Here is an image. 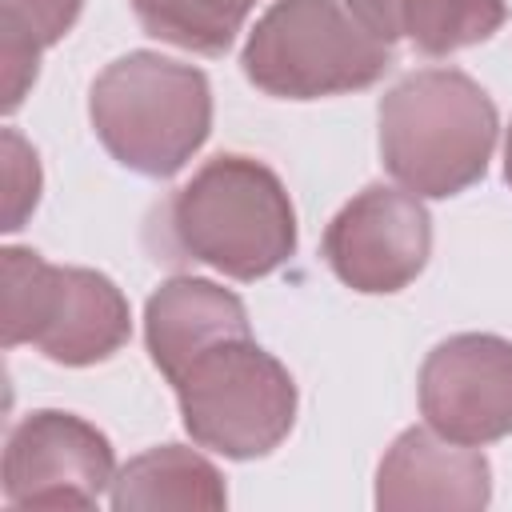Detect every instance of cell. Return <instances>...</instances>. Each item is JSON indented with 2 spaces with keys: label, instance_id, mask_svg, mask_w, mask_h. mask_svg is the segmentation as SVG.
Returning a JSON list of instances; mask_svg holds the SVG:
<instances>
[{
  "label": "cell",
  "instance_id": "7c38bea8",
  "mask_svg": "<svg viewBox=\"0 0 512 512\" xmlns=\"http://www.w3.org/2000/svg\"><path fill=\"white\" fill-rule=\"evenodd\" d=\"M80 0H4V56H8V92L16 84V68L28 64L36 72V52L52 44L76 16Z\"/></svg>",
  "mask_w": 512,
  "mask_h": 512
},
{
  "label": "cell",
  "instance_id": "3957f363",
  "mask_svg": "<svg viewBox=\"0 0 512 512\" xmlns=\"http://www.w3.org/2000/svg\"><path fill=\"white\" fill-rule=\"evenodd\" d=\"M388 60V44L348 0H280L252 32L244 72L280 96H324L372 84Z\"/></svg>",
  "mask_w": 512,
  "mask_h": 512
},
{
  "label": "cell",
  "instance_id": "4fadbf2b",
  "mask_svg": "<svg viewBox=\"0 0 512 512\" xmlns=\"http://www.w3.org/2000/svg\"><path fill=\"white\" fill-rule=\"evenodd\" d=\"M508 180H512V140H508Z\"/></svg>",
  "mask_w": 512,
  "mask_h": 512
},
{
  "label": "cell",
  "instance_id": "6da1fadb",
  "mask_svg": "<svg viewBox=\"0 0 512 512\" xmlns=\"http://www.w3.org/2000/svg\"><path fill=\"white\" fill-rule=\"evenodd\" d=\"M164 260H204L240 280L264 276L292 252V208L276 176L244 156L212 160L164 212Z\"/></svg>",
  "mask_w": 512,
  "mask_h": 512
},
{
  "label": "cell",
  "instance_id": "30bf717a",
  "mask_svg": "<svg viewBox=\"0 0 512 512\" xmlns=\"http://www.w3.org/2000/svg\"><path fill=\"white\" fill-rule=\"evenodd\" d=\"M348 8L384 40L408 36L424 52H448L484 40L500 20V0H348Z\"/></svg>",
  "mask_w": 512,
  "mask_h": 512
},
{
  "label": "cell",
  "instance_id": "8992f818",
  "mask_svg": "<svg viewBox=\"0 0 512 512\" xmlns=\"http://www.w3.org/2000/svg\"><path fill=\"white\" fill-rule=\"evenodd\" d=\"M24 276L4 260L8 272V344L36 340L52 360L84 364L108 356L128 332V308L104 276L56 272L36 260V252H16Z\"/></svg>",
  "mask_w": 512,
  "mask_h": 512
},
{
  "label": "cell",
  "instance_id": "9c48e42d",
  "mask_svg": "<svg viewBox=\"0 0 512 512\" xmlns=\"http://www.w3.org/2000/svg\"><path fill=\"white\" fill-rule=\"evenodd\" d=\"M232 332H248L244 308L236 296L220 292L216 284L176 280L148 304L152 356L168 376H176L200 348H208Z\"/></svg>",
  "mask_w": 512,
  "mask_h": 512
},
{
  "label": "cell",
  "instance_id": "52a82bcc",
  "mask_svg": "<svg viewBox=\"0 0 512 512\" xmlns=\"http://www.w3.org/2000/svg\"><path fill=\"white\" fill-rule=\"evenodd\" d=\"M324 252L348 284L364 292H392L424 264L428 216L420 212V204L388 188H368L336 216Z\"/></svg>",
  "mask_w": 512,
  "mask_h": 512
},
{
  "label": "cell",
  "instance_id": "5b68a950",
  "mask_svg": "<svg viewBox=\"0 0 512 512\" xmlns=\"http://www.w3.org/2000/svg\"><path fill=\"white\" fill-rule=\"evenodd\" d=\"M172 380L188 428L220 452H264L292 420V380L272 356L248 344V332L200 348Z\"/></svg>",
  "mask_w": 512,
  "mask_h": 512
},
{
  "label": "cell",
  "instance_id": "7a4b0ae2",
  "mask_svg": "<svg viewBox=\"0 0 512 512\" xmlns=\"http://www.w3.org/2000/svg\"><path fill=\"white\" fill-rule=\"evenodd\" d=\"M380 128L396 180L424 196H452L484 172L496 112L460 72H420L384 100Z\"/></svg>",
  "mask_w": 512,
  "mask_h": 512
},
{
  "label": "cell",
  "instance_id": "8fae6325",
  "mask_svg": "<svg viewBox=\"0 0 512 512\" xmlns=\"http://www.w3.org/2000/svg\"><path fill=\"white\" fill-rule=\"evenodd\" d=\"M252 0H132L152 36L196 52H224Z\"/></svg>",
  "mask_w": 512,
  "mask_h": 512
},
{
  "label": "cell",
  "instance_id": "277c9868",
  "mask_svg": "<svg viewBox=\"0 0 512 512\" xmlns=\"http://www.w3.org/2000/svg\"><path fill=\"white\" fill-rule=\"evenodd\" d=\"M92 116L120 164L168 176L208 132V84L172 60L128 56L100 76Z\"/></svg>",
  "mask_w": 512,
  "mask_h": 512
},
{
  "label": "cell",
  "instance_id": "ba28073f",
  "mask_svg": "<svg viewBox=\"0 0 512 512\" xmlns=\"http://www.w3.org/2000/svg\"><path fill=\"white\" fill-rule=\"evenodd\" d=\"M424 408L456 440H488L512 428V348L488 336H460L424 368Z\"/></svg>",
  "mask_w": 512,
  "mask_h": 512
}]
</instances>
